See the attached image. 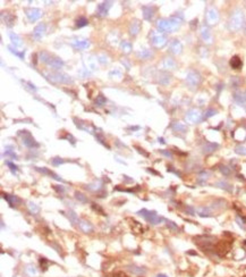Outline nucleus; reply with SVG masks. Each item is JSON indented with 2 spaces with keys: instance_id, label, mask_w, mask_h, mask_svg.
Wrapping results in <instances>:
<instances>
[{
  "instance_id": "nucleus-1",
  "label": "nucleus",
  "mask_w": 246,
  "mask_h": 277,
  "mask_svg": "<svg viewBox=\"0 0 246 277\" xmlns=\"http://www.w3.org/2000/svg\"><path fill=\"white\" fill-rule=\"evenodd\" d=\"M137 213L139 216H142L147 221H149L150 224H152V225H158L163 221L162 217L159 216L155 211H150V210H147V209H142Z\"/></svg>"
},
{
  "instance_id": "nucleus-2",
  "label": "nucleus",
  "mask_w": 246,
  "mask_h": 277,
  "mask_svg": "<svg viewBox=\"0 0 246 277\" xmlns=\"http://www.w3.org/2000/svg\"><path fill=\"white\" fill-rule=\"evenodd\" d=\"M179 26V20H159L158 23V28L161 32H167V31H175L176 28H178Z\"/></svg>"
},
{
  "instance_id": "nucleus-3",
  "label": "nucleus",
  "mask_w": 246,
  "mask_h": 277,
  "mask_svg": "<svg viewBox=\"0 0 246 277\" xmlns=\"http://www.w3.org/2000/svg\"><path fill=\"white\" fill-rule=\"evenodd\" d=\"M50 80H52L53 82H60V83H69V82H73L69 78V76H67L66 74H61V73L51 74L50 75Z\"/></svg>"
},
{
  "instance_id": "nucleus-4",
  "label": "nucleus",
  "mask_w": 246,
  "mask_h": 277,
  "mask_svg": "<svg viewBox=\"0 0 246 277\" xmlns=\"http://www.w3.org/2000/svg\"><path fill=\"white\" fill-rule=\"evenodd\" d=\"M26 16L31 22H35L36 20H39L41 17V10L36 8H30L26 9Z\"/></svg>"
},
{
  "instance_id": "nucleus-5",
  "label": "nucleus",
  "mask_w": 246,
  "mask_h": 277,
  "mask_svg": "<svg viewBox=\"0 0 246 277\" xmlns=\"http://www.w3.org/2000/svg\"><path fill=\"white\" fill-rule=\"evenodd\" d=\"M110 7H111V1H107V2L100 4L98 6V14H99L100 16H106Z\"/></svg>"
},
{
  "instance_id": "nucleus-6",
  "label": "nucleus",
  "mask_w": 246,
  "mask_h": 277,
  "mask_svg": "<svg viewBox=\"0 0 246 277\" xmlns=\"http://www.w3.org/2000/svg\"><path fill=\"white\" fill-rule=\"evenodd\" d=\"M27 132V131H26ZM23 143L26 147H28V148H33V147H38V143L35 142V140L32 137V135L30 134V133H26V137H23Z\"/></svg>"
},
{
  "instance_id": "nucleus-7",
  "label": "nucleus",
  "mask_w": 246,
  "mask_h": 277,
  "mask_svg": "<svg viewBox=\"0 0 246 277\" xmlns=\"http://www.w3.org/2000/svg\"><path fill=\"white\" fill-rule=\"evenodd\" d=\"M35 169L38 170V172H40V173L44 174V175H49V176H51L52 178H55V180H57V181H60L63 182V178L61 177H59L57 174H55L53 172H51V170H49L48 168H40V167H35Z\"/></svg>"
},
{
  "instance_id": "nucleus-8",
  "label": "nucleus",
  "mask_w": 246,
  "mask_h": 277,
  "mask_svg": "<svg viewBox=\"0 0 246 277\" xmlns=\"http://www.w3.org/2000/svg\"><path fill=\"white\" fill-rule=\"evenodd\" d=\"M44 32H45V25L40 24L35 27L34 32H33V35H34V38H35L36 40H40V39H42Z\"/></svg>"
},
{
  "instance_id": "nucleus-9",
  "label": "nucleus",
  "mask_w": 246,
  "mask_h": 277,
  "mask_svg": "<svg viewBox=\"0 0 246 277\" xmlns=\"http://www.w3.org/2000/svg\"><path fill=\"white\" fill-rule=\"evenodd\" d=\"M78 225H79L81 229L83 231L84 233H91L92 231H93V226H92L91 224L86 221H81Z\"/></svg>"
},
{
  "instance_id": "nucleus-10",
  "label": "nucleus",
  "mask_w": 246,
  "mask_h": 277,
  "mask_svg": "<svg viewBox=\"0 0 246 277\" xmlns=\"http://www.w3.org/2000/svg\"><path fill=\"white\" fill-rule=\"evenodd\" d=\"M152 42L155 46H158V47H161V46H163V44L166 43V38L163 35H161V34H158V35L153 34V36H152Z\"/></svg>"
},
{
  "instance_id": "nucleus-11",
  "label": "nucleus",
  "mask_w": 246,
  "mask_h": 277,
  "mask_svg": "<svg viewBox=\"0 0 246 277\" xmlns=\"http://www.w3.org/2000/svg\"><path fill=\"white\" fill-rule=\"evenodd\" d=\"M242 65H243V63H242V60L239 59V57L238 56H234L231 59H230V66H231L234 69L241 68Z\"/></svg>"
},
{
  "instance_id": "nucleus-12",
  "label": "nucleus",
  "mask_w": 246,
  "mask_h": 277,
  "mask_svg": "<svg viewBox=\"0 0 246 277\" xmlns=\"http://www.w3.org/2000/svg\"><path fill=\"white\" fill-rule=\"evenodd\" d=\"M4 199L7 201L10 206L16 205V202H20V199L15 195H10V194H4Z\"/></svg>"
},
{
  "instance_id": "nucleus-13",
  "label": "nucleus",
  "mask_w": 246,
  "mask_h": 277,
  "mask_svg": "<svg viewBox=\"0 0 246 277\" xmlns=\"http://www.w3.org/2000/svg\"><path fill=\"white\" fill-rule=\"evenodd\" d=\"M67 216H68V218H69V221H71V224H73V225H77V224H79L78 217H77V215H76L74 211L69 210V211L67 213Z\"/></svg>"
},
{
  "instance_id": "nucleus-14",
  "label": "nucleus",
  "mask_w": 246,
  "mask_h": 277,
  "mask_svg": "<svg viewBox=\"0 0 246 277\" xmlns=\"http://www.w3.org/2000/svg\"><path fill=\"white\" fill-rule=\"evenodd\" d=\"M217 148H218V144H215V143H206V144L203 147V152L204 153L213 152Z\"/></svg>"
},
{
  "instance_id": "nucleus-15",
  "label": "nucleus",
  "mask_w": 246,
  "mask_h": 277,
  "mask_svg": "<svg viewBox=\"0 0 246 277\" xmlns=\"http://www.w3.org/2000/svg\"><path fill=\"white\" fill-rule=\"evenodd\" d=\"M198 80H200V78H198V75L196 74V73L192 72V73H190V74H188V77H187V81H188V83L195 85V84H197Z\"/></svg>"
},
{
  "instance_id": "nucleus-16",
  "label": "nucleus",
  "mask_w": 246,
  "mask_h": 277,
  "mask_svg": "<svg viewBox=\"0 0 246 277\" xmlns=\"http://www.w3.org/2000/svg\"><path fill=\"white\" fill-rule=\"evenodd\" d=\"M143 12H144V18L147 20H152V17H153V13H154V8L153 7H151L150 6V12H147V7H143Z\"/></svg>"
},
{
  "instance_id": "nucleus-17",
  "label": "nucleus",
  "mask_w": 246,
  "mask_h": 277,
  "mask_svg": "<svg viewBox=\"0 0 246 277\" xmlns=\"http://www.w3.org/2000/svg\"><path fill=\"white\" fill-rule=\"evenodd\" d=\"M49 65L52 66L53 68H60V67L63 65V63L60 60L59 58H53V59H51V60L49 61Z\"/></svg>"
},
{
  "instance_id": "nucleus-18",
  "label": "nucleus",
  "mask_w": 246,
  "mask_h": 277,
  "mask_svg": "<svg viewBox=\"0 0 246 277\" xmlns=\"http://www.w3.org/2000/svg\"><path fill=\"white\" fill-rule=\"evenodd\" d=\"M170 49L172 50V52H175V53H178V52H180L182 46H180V43H179L177 40H174V42H171V44H170Z\"/></svg>"
},
{
  "instance_id": "nucleus-19",
  "label": "nucleus",
  "mask_w": 246,
  "mask_h": 277,
  "mask_svg": "<svg viewBox=\"0 0 246 277\" xmlns=\"http://www.w3.org/2000/svg\"><path fill=\"white\" fill-rule=\"evenodd\" d=\"M139 23L137 22V20H135L134 23L131 25V34L132 35H136L137 33H139Z\"/></svg>"
},
{
  "instance_id": "nucleus-20",
  "label": "nucleus",
  "mask_w": 246,
  "mask_h": 277,
  "mask_svg": "<svg viewBox=\"0 0 246 277\" xmlns=\"http://www.w3.org/2000/svg\"><path fill=\"white\" fill-rule=\"evenodd\" d=\"M87 24H89V20L85 17H79L78 20H76V26L77 27H83V26H85Z\"/></svg>"
},
{
  "instance_id": "nucleus-21",
  "label": "nucleus",
  "mask_w": 246,
  "mask_h": 277,
  "mask_svg": "<svg viewBox=\"0 0 246 277\" xmlns=\"http://www.w3.org/2000/svg\"><path fill=\"white\" fill-rule=\"evenodd\" d=\"M198 215H200V216H202V217H208V216H211V213L208 208L202 207V208L198 209Z\"/></svg>"
},
{
  "instance_id": "nucleus-22",
  "label": "nucleus",
  "mask_w": 246,
  "mask_h": 277,
  "mask_svg": "<svg viewBox=\"0 0 246 277\" xmlns=\"http://www.w3.org/2000/svg\"><path fill=\"white\" fill-rule=\"evenodd\" d=\"M14 20H15V18H14V16L9 15V14H6V18H4V17H2V20L5 22V24L8 25V26H12Z\"/></svg>"
},
{
  "instance_id": "nucleus-23",
  "label": "nucleus",
  "mask_w": 246,
  "mask_h": 277,
  "mask_svg": "<svg viewBox=\"0 0 246 277\" xmlns=\"http://www.w3.org/2000/svg\"><path fill=\"white\" fill-rule=\"evenodd\" d=\"M198 118H200V113L196 111V110H195V114H190V115L188 114L187 115V119L190 122H197Z\"/></svg>"
},
{
  "instance_id": "nucleus-24",
  "label": "nucleus",
  "mask_w": 246,
  "mask_h": 277,
  "mask_svg": "<svg viewBox=\"0 0 246 277\" xmlns=\"http://www.w3.org/2000/svg\"><path fill=\"white\" fill-rule=\"evenodd\" d=\"M75 198H76V199H77L78 201H81L82 203H86L87 201H89V200H87V198L85 197V195H84L83 193H81V192H76V193H75Z\"/></svg>"
},
{
  "instance_id": "nucleus-25",
  "label": "nucleus",
  "mask_w": 246,
  "mask_h": 277,
  "mask_svg": "<svg viewBox=\"0 0 246 277\" xmlns=\"http://www.w3.org/2000/svg\"><path fill=\"white\" fill-rule=\"evenodd\" d=\"M208 18L210 20H212V22L217 20H218V14H217V12H215L214 9H210V12L208 14Z\"/></svg>"
},
{
  "instance_id": "nucleus-26",
  "label": "nucleus",
  "mask_w": 246,
  "mask_h": 277,
  "mask_svg": "<svg viewBox=\"0 0 246 277\" xmlns=\"http://www.w3.org/2000/svg\"><path fill=\"white\" fill-rule=\"evenodd\" d=\"M202 38L205 41L211 40V34H210V31H209V28H206V27H203L202 28Z\"/></svg>"
},
{
  "instance_id": "nucleus-27",
  "label": "nucleus",
  "mask_w": 246,
  "mask_h": 277,
  "mask_svg": "<svg viewBox=\"0 0 246 277\" xmlns=\"http://www.w3.org/2000/svg\"><path fill=\"white\" fill-rule=\"evenodd\" d=\"M106 102H107V100H106V98H104L102 94H100V96L96 98V100H95V104L99 106V107H101L103 104H106Z\"/></svg>"
},
{
  "instance_id": "nucleus-28",
  "label": "nucleus",
  "mask_w": 246,
  "mask_h": 277,
  "mask_svg": "<svg viewBox=\"0 0 246 277\" xmlns=\"http://www.w3.org/2000/svg\"><path fill=\"white\" fill-rule=\"evenodd\" d=\"M235 151H236V153H238V155L246 156V147H244V145H238V147H236V148H235Z\"/></svg>"
},
{
  "instance_id": "nucleus-29",
  "label": "nucleus",
  "mask_w": 246,
  "mask_h": 277,
  "mask_svg": "<svg viewBox=\"0 0 246 277\" xmlns=\"http://www.w3.org/2000/svg\"><path fill=\"white\" fill-rule=\"evenodd\" d=\"M28 208H30V211L33 213H39V207L35 205V203H32V202H28Z\"/></svg>"
},
{
  "instance_id": "nucleus-30",
  "label": "nucleus",
  "mask_w": 246,
  "mask_h": 277,
  "mask_svg": "<svg viewBox=\"0 0 246 277\" xmlns=\"http://www.w3.org/2000/svg\"><path fill=\"white\" fill-rule=\"evenodd\" d=\"M129 270H131L132 273L134 274H144V270H143L142 268H139V267H135V266H129Z\"/></svg>"
},
{
  "instance_id": "nucleus-31",
  "label": "nucleus",
  "mask_w": 246,
  "mask_h": 277,
  "mask_svg": "<svg viewBox=\"0 0 246 277\" xmlns=\"http://www.w3.org/2000/svg\"><path fill=\"white\" fill-rule=\"evenodd\" d=\"M215 185H217V186H219V188H221V189L228 190V191H230V190H231V188H229L230 185L228 184V183H226V182H222V181L221 182H218V183H217Z\"/></svg>"
},
{
  "instance_id": "nucleus-32",
  "label": "nucleus",
  "mask_w": 246,
  "mask_h": 277,
  "mask_svg": "<svg viewBox=\"0 0 246 277\" xmlns=\"http://www.w3.org/2000/svg\"><path fill=\"white\" fill-rule=\"evenodd\" d=\"M10 39H12V41H13V43H15L16 46H20V38L18 36L16 35H14V33H10Z\"/></svg>"
},
{
  "instance_id": "nucleus-33",
  "label": "nucleus",
  "mask_w": 246,
  "mask_h": 277,
  "mask_svg": "<svg viewBox=\"0 0 246 277\" xmlns=\"http://www.w3.org/2000/svg\"><path fill=\"white\" fill-rule=\"evenodd\" d=\"M51 164L53 165V166H59V165H61V164H63V160L61 159V158H53L51 160Z\"/></svg>"
},
{
  "instance_id": "nucleus-34",
  "label": "nucleus",
  "mask_w": 246,
  "mask_h": 277,
  "mask_svg": "<svg viewBox=\"0 0 246 277\" xmlns=\"http://www.w3.org/2000/svg\"><path fill=\"white\" fill-rule=\"evenodd\" d=\"M76 47L77 48H79V49H84V48H86V47H89V42L87 41H78L77 42V44H76Z\"/></svg>"
},
{
  "instance_id": "nucleus-35",
  "label": "nucleus",
  "mask_w": 246,
  "mask_h": 277,
  "mask_svg": "<svg viewBox=\"0 0 246 277\" xmlns=\"http://www.w3.org/2000/svg\"><path fill=\"white\" fill-rule=\"evenodd\" d=\"M40 264H41V267L43 269L48 268V265H49V261L45 259V258H40Z\"/></svg>"
},
{
  "instance_id": "nucleus-36",
  "label": "nucleus",
  "mask_w": 246,
  "mask_h": 277,
  "mask_svg": "<svg viewBox=\"0 0 246 277\" xmlns=\"http://www.w3.org/2000/svg\"><path fill=\"white\" fill-rule=\"evenodd\" d=\"M26 272L28 273V275H31V276H33V275H35L36 274V269L34 266H28L27 268H26Z\"/></svg>"
},
{
  "instance_id": "nucleus-37",
  "label": "nucleus",
  "mask_w": 246,
  "mask_h": 277,
  "mask_svg": "<svg viewBox=\"0 0 246 277\" xmlns=\"http://www.w3.org/2000/svg\"><path fill=\"white\" fill-rule=\"evenodd\" d=\"M167 225H168V227H169L170 229H172V231H177V229H178V226L176 225L174 221H167Z\"/></svg>"
},
{
  "instance_id": "nucleus-38",
  "label": "nucleus",
  "mask_w": 246,
  "mask_h": 277,
  "mask_svg": "<svg viewBox=\"0 0 246 277\" xmlns=\"http://www.w3.org/2000/svg\"><path fill=\"white\" fill-rule=\"evenodd\" d=\"M220 170H221V173L223 174V175H226V176L230 175V169L228 168L227 166H221V168H220Z\"/></svg>"
},
{
  "instance_id": "nucleus-39",
  "label": "nucleus",
  "mask_w": 246,
  "mask_h": 277,
  "mask_svg": "<svg viewBox=\"0 0 246 277\" xmlns=\"http://www.w3.org/2000/svg\"><path fill=\"white\" fill-rule=\"evenodd\" d=\"M6 164H7V166L9 167V168H10V170H12L13 173H16V172H17V166H15V165L13 164V162H10V161H7Z\"/></svg>"
},
{
  "instance_id": "nucleus-40",
  "label": "nucleus",
  "mask_w": 246,
  "mask_h": 277,
  "mask_svg": "<svg viewBox=\"0 0 246 277\" xmlns=\"http://www.w3.org/2000/svg\"><path fill=\"white\" fill-rule=\"evenodd\" d=\"M121 47H123V49H125V52H129V50H131V44L127 43V42H123Z\"/></svg>"
},
{
  "instance_id": "nucleus-41",
  "label": "nucleus",
  "mask_w": 246,
  "mask_h": 277,
  "mask_svg": "<svg viewBox=\"0 0 246 277\" xmlns=\"http://www.w3.org/2000/svg\"><path fill=\"white\" fill-rule=\"evenodd\" d=\"M53 189H55L57 192H59V193H63V192H65V189H63V186H60V185H55V186H53Z\"/></svg>"
},
{
  "instance_id": "nucleus-42",
  "label": "nucleus",
  "mask_w": 246,
  "mask_h": 277,
  "mask_svg": "<svg viewBox=\"0 0 246 277\" xmlns=\"http://www.w3.org/2000/svg\"><path fill=\"white\" fill-rule=\"evenodd\" d=\"M198 180H200V181H206V180H208V173H201L200 174Z\"/></svg>"
},
{
  "instance_id": "nucleus-43",
  "label": "nucleus",
  "mask_w": 246,
  "mask_h": 277,
  "mask_svg": "<svg viewBox=\"0 0 246 277\" xmlns=\"http://www.w3.org/2000/svg\"><path fill=\"white\" fill-rule=\"evenodd\" d=\"M160 152L162 153L163 156H166V157H168V158H171L172 157V155H171V152L170 151H166V150H161Z\"/></svg>"
},
{
  "instance_id": "nucleus-44",
  "label": "nucleus",
  "mask_w": 246,
  "mask_h": 277,
  "mask_svg": "<svg viewBox=\"0 0 246 277\" xmlns=\"http://www.w3.org/2000/svg\"><path fill=\"white\" fill-rule=\"evenodd\" d=\"M214 114H215V110H213V109H210L209 111H206L205 118H208V117H211V116H213Z\"/></svg>"
},
{
  "instance_id": "nucleus-45",
  "label": "nucleus",
  "mask_w": 246,
  "mask_h": 277,
  "mask_svg": "<svg viewBox=\"0 0 246 277\" xmlns=\"http://www.w3.org/2000/svg\"><path fill=\"white\" fill-rule=\"evenodd\" d=\"M114 277H128L126 275V274H124V273H121V272H119V273H116L115 274V276Z\"/></svg>"
},
{
  "instance_id": "nucleus-46",
  "label": "nucleus",
  "mask_w": 246,
  "mask_h": 277,
  "mask_svg": "<svg viewBox=\"0 0 246 277\" xmlns=\"http://www.w3.org/2000/svg\"><path fill=\"white\" fill-rule=\"evenodd\" d=\"M157 277H168V276H166V275H163V274H159V275H158Z\"/></svg>"
},
{
  "instance_id": "nucleus-47",
  "label": "nucleus",
  "mask_w": 246,
  "mask_h": 277,
  "mask_svg": "<svg viewBox=\"0 0 246 277\" xmlns=\"http://www.w3.org/2000/svg\"><path fill=\"white\" fill-rule=\"evenodd\" d=\"M245 244H246V241H245Z\"/></svg>"
}]
</instances>
